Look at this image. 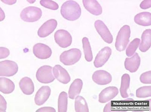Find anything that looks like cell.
Segmentation results:
<instances>
[{
	"instance_id": "6da1fadb",
	"label": "cell",
	"mask_w": 151,
	"mask_h": 112,
	"mask_svg": "<svg viewBox=\"0 0 151 112\" xmlns=\"http://www.w3.org/2000/svg\"><path fill=\"white\" fill-rule=\"evenodd\" d=\"M60 13L65 19L68 21H75L80 18L81 9L76 1L70 0L63 4Z\"/></svg>"
},
{
	"instance_id": "7a4b0ae2",
	"label": "cell",
	"mask_w": 151,
	"mask_h": 112,
	"mask_svg": "<svg viewBox=\"0 0 151 112\" xmlns=\"http://www.w3.org/2000/svg\"><path fill=\"white\" fill-rule=\"evenodd\" d=\"M131 34L130 26L125 25L119 30L116 40L115 47L119 51H122L126 49L129 42Z\"/></svg>"
},
{
	"instance_id": "3957f363",
	"label": "cell",
	"mask_w": 151,
	"mask_h": 112,
	"mask_svg": "<svg viewBox=\"0 0 151 112\" xmlns=\"http://www.w3.org/2000/svg\"><path fill=\"white\" fill-rule=\"evenodd\" d=\"M81 51L79 49H71L61 53L60 57V60L64 65L71 66L78 62L81 58Z\"/></svg>"
},
{
	"instance_id": "277c9868",
	"label": "cell",
	"mask_w": 151,
	"mask_h": 112,
	"mask_svg": "<svg viewBox=\"0 0 151 112\" xmlns=\"http://www.w3.org/2000/svg\"><path fill=\"white\" fill-rule=\"evenodd\" d=\"M20 18L24 21L34 22L41 18L42 11L39 8L30 6L22 10L20 13Z\"/></svg>"
},
{
	"instance_id": "5b68a950",
	"label": "cell",
	"mask_w": 151,
	"mask_h": 112,
	"mask_svg": "<svg viewBox=\"0 0 151 112\" xmlns=\"http://www.w3.org/2000/svg\"><path fill=\"white\" fill-rule=\"evenodd\" d=\"M36 77L38 81L42 83H50L55 79L52 73V67L50 66H43L37 71Z\"/></svg>"
},
{
	"instance_id": "8992f818",
	"label": "cell",
	"mask_w": 151,
	"mask_h": 112,
	"mask_svg": "<svg viewBox=\"0 0 151 112\" xmlns=\"http://www.w3.org/2000/svg\"><path fill=\"white\" fill-rule=\"evenodd\" d=\"M18 69V65L13 61L4 60L0 62L1 76H12L16 74Z\"/></svg>"
},
{
	"instance_id": "52a82bcc",
	"label": "cell",
	"mask_w": 151,
	"mask_h": 112,
	"mask_svg": "<svg viewBox=\"0 0 151 112\" xmlns=\"http://www.w3.org/2000/svg\"><path fill=\"white\" fill-rule=\"evenodd\" d=\"M55 41L58 45L63 48H66L70 46L72 38L69 32L65 30H58L54 34Z\"/></svg>"
},
{
	"instance_id": "ba28073f",
	"label": "cell",
	"mask_w": 151,
	"mask_h": 112,
	"mask_svg": "<svg viewBox=\"0 0 151 112\" xmlns=\"http://www.w3.org/2000/svg\"><path fill=\"white\" fill-rule=\"evenodd\" d=\"M94 27L104 41L109 44L112 43L113 36L104 22L100 20H96L94 23Z\"/></svg>"
},
{
	"instance_id": "9c48e42d",
	"label": "cell",
	"mask_w": 151,
	"mask_h": 112,
	"mask_svg": "<svg viewBox=\"0 0 151 112\" xmlns=\"http://www.w3.org/2000/svg\"><path fill=\"white\" fill-rule=\"evenodd\" d=\"M33 51L35 57L41 59H47L52 54L51 49L47 45L41 43L35 44L33 47Z\"/></svg>"
},
{
	"instance_id": "30bf717a",
	"label": "cell",
	"mask_w": 151,
	"mask_h": 112,
	"mask_svg": "<svg viewBox=\"0 0 151 112\" xmlns=\"http://www.w3.org/2000/svg\"><path fill=\"white\" fill-rule=\"evenodd\" d=\"M92 79L98 85H105L111 83L112 81V76L107 71L100 70L94 72Z\"/></svg>"
},
{
	"instance_id": "8fae6325",
	"label": "cell",
	"mask_w": 151,
	"mask_h": 112,
	"mask_svg": "<svg viewBox=\"0 0 151 112\" xmlns=\"http://www.w3.org/2000/svg\"><path fill=\"white\" fill-rule=\"evenodd\" d=\"M57 26L55 19H51L44 23L38 30L37 34L41 38H45L49 36L54 31Z\"/></svg>"
},
{
	"instance_id": "7c38bea8",
	"label": "cell",
	"mask_w": 151,
	"mask_h": 112,
	"mask_svg": "<svg viewBox=\"0 0 151 112\" xmlns=\"http://www.w3.org/2000/svg\"><path fill=\"white\" fill-rule=\"evenodd\" d=\"M112 51L109 47H105L101 50L96 56L94 66L96 68L103 66L107 62L111 54Z\"/></svg>"
},
{
	"instance_id": "4fadbf2b",
	"label": "cell",
	"mask_w": 151,
	"mask_h": 112,
	"mask_svg": "<svg viewBox=\"0 0 151 112\" xmlns=\"http://www.w3.org/2000/svg\"><path fill=\"white\" fill-rule=\"evenodd\" d=\"M52 72L55 78L60 83L67 84L70 81V76L68 72L60 65H55L52 69Z\"/></svg>"
},
{
	"instance_id": "5bb4252c",
	"label": "cell",
	"mask_w": 151,
	"mask_h": 112,
	"mask_svg": "<svg viewBox=\"0 0 151 112\" xmlns=\"http://www.w3.org/2000/svg\"><path fill=\"white\" fill-rule=\"evenodd\" d=\"M119 90L116 87H109L101 91L99 95V102L105 103L113 99L118 94Z\"/></svg>"
},
{
	"instance_id": "9a60e30c",
	"label": "cell",
	"mask_w": 151,
	"mask_h": 112,
	"mask_svg": "<svg viewBox=\"0 0 151 112\" xmlns=\"http://www.w3.org/2000/svg\"><path fill=\"white\" fill-rule=\"evenodd\" d=\"M51 88L48 86H43L39 88L35 94V102L37 106L45 104L51 95Z\"/></svg>"
},
{
	"instance_id": "2e32d148",
	"label": "cell",
	"mask_w": 151,
	"mask_h": 112,
	"mask_svg": "<svg viewBox=\"0 0 151 112\" xmlns=\"http://www.w3.org/2000/svg\"><path fill=\"white\" fill-rule=\"evenodd\" d=\"M141 59L138 53H135L131 58H127L124 63L125 68L131 73H134L139 68Z\"/></svg>"
},
{
	"instance_id": "e0dca14e",
	"label": "cell",
	"mask_w": 151,
	"mask_h": 112,
	"mask_svg": "<svg viewBox=\"0 0 151 112\" xmlns=\"http://www.w3.org/2000/svg\"><path fill=\"white\" fill-rule=\"evenodd\" d=\"M82 2L85 8L92 14L98 16L103 12V9L96 0H84Z\"/></svg>"
},
{
	"instance_id": "ac0fdd59",
	"label": "cell",
	"mask_w": 151,
	"mask_h": 112,
	"mask_svg": "<svg viewBox=\"0 0 151 112\" xmlns=\"http://www.w3.org/2000/svg\"><path fill=\"white\" fill-rule=\"evenodd\" d=\"M19 86L24 94L30 95L34 92L35 86L33 81L28 77L22 78L19 83Z\"/></svg>"
},
{
	"instance_id": "d6986e66",
	"label": "cell",
	"mask_w": 151,
	"mask_h": 112,
	"mask_svg": "<svg viewBox=\"0 0 151 112\" xmlns=\"http://www.w3.org/2000/svg\"><path fill=\"white\" fill-rule=\"evenodd\" d=\"M151 45V30L150 29L145 30L142 34L141 42L139 44V49L143 52L150 48Z\"/></svg>"
},
{
	"instance_id": "ffe728a7",
	"label": "cell",
	"mask_w": 151,
	"mask_h": 112,
	"mask_svg": "<svg viewBox=\"0 0 151 112\" xmlns=\"http://www.w3.org/2000/svg\"><path fill=\"white\" fill-rule=\"evenodd\" d=\"M83 83L82 80L76 79L71 84L69 91L68 97L70 99H74L80 94L83 87Z\"/></svg>"
},
{
	"instance_id": "44dd1931",
	"label": "cell",
	"mask_w": 151,
	"mask_h": 112,
	"mask_svg": "<svg viewBox=\"0 0 151 112\" xmlns=\"http://www.w3.org/2000/svg\"><path fill=\"white\" fill-rule=\"evenodd\" d=\"M134 21L136 24L140 26H150L151 25V13L148 12L138 13L134 16Z\"/></svg>"
},
{
	"instance_id": "7402d4cb",
	"label": "cell",
	"mask_w": 151,
	"mask_h": 112,
	"mask_svg": "<svg viewBox=\"0 0 151 112\" xmlns=\"http://www.w3.org/2000/svg\"><path fill=\"white\" fill-rule=\"evenodd\" d=\"M15 89V84L10 79L4 77L0 78V91L8 94L12 93Z\"/></svg>"
},
{
	"instance_id": "603a6c76",
	"label": "cell",
	"mask_w": 151,
	"mask_h": 112,
	"mask_svg": "<svg viewBox=\"0 0 151 112\" xmlns=\"http://www.w3.org/2000/svg\"><path fill=\"white\" fill-rule=\"evenodd\" d=\"M130 77L127 73H125L122 77V83L120 88V95L123 98H127L129 97L127 94V90L129 87Z\"/></svg>"
},
{
	"instance_id": "cb8c5ba5",
	"label": "cell",
	"mask_w": 151,
	"mask_h": 112,
	"mask_svg": "<svg viewBox=\"0 0 151 112\" xmlns=\"http://www.w3.org/2000/svg\"><path fill=\"white\" fill-rule=\"evenodd\" d=\"M75 108L77 112H88L89 109L87 102L85 98L78 96L75 98Z\"/></svg>"
},
{
	"instance_id": "d4e9b609",
	"label": "cell",
	"mask_w": 151,
	"mask_h": 112,
	"mask_svg": "<svg viewBox=\"0 0 151 112\" xmlns=\"http://www.w3.org/2000/svg\"><path fill=\"white\" fill-rule=\"evenodd\" d=\"M82 44L85 59L87 62L92 61L93 58V56L88 39L87 37L83 38Z\"/></svg>"
},
{
	"instance_id": "484cf974",
	"label": "cell",
	"mask_w": 151,
	"mask_h": 112,
	"mask_svg": "<svg viewBox=\"0 0 151 112\" xmlns=\"http://www.w3.org/2000/svg\"><path fill=\"white\" fill-rule=\"evenodd\" d=\"M58 112H66L67 111L68 94L63 91L59 95L58 98Z\"/></svg>"
},
{
	"instance_id": "4316f807",
	"label": "cell",
	"mask_w": 151,
	"mask_h": 112,
	"mask_svg": "<svg viewBox=\"0 0 151 112\" xmlns=\"http://www.w3.org/2000/svg\"><path fill=\"white\" fill-rule=\"evenodd\" d=\"M140 40L139 38H135L130 43L126 49V55L128 57H132L134 55L140 44Z\"/></svg>"
},
{
	"instance_id": "83f0119b",
	"label": "cell",
	"mask_w": 151,
	"mask_h": 112,
	"mask_svg": "<svg viewBox=\"0 0 151 112\" xmlns=\"http://www.w3.org/2000/svg\"><path fill=\"white\" fill-rule=\"evenodd\" d=\"M151 96V86H144L139 88L136 91V97L145 98Z\"/></svg>"
},
{
	"instance_id": "f1b7e54d",
	"label": "cell",
	"mask_w": 151,
	"mask_h": 112,
	"mask_svg": "<svg viewBox=\"0 0 151 112\" xmlns=\"http://www.w3.org/2000/svg\"><path fill=\"white\" fill-rule=\"evenodd\" d=\"M40 4L42 6L52 10H57L59 9V5L55 1L51 0H42Z\"/></svg>"
},
{
	"instance_id": "f546056e",
	"label": "cell",
	"mask_w": 151,
	"mask_h": 112,
	"mask_svg": "<svg viewBox=\"0 0 151 112\" xmlns=\"http://www.w3.org/2000/svg\"><path fill=\"white\" fill-rule=\"evenodd\" d=\"M140 80L144 84H151V71L145 72L141 75Z\"/></svg>"
},
{
	"instance_id": "4dcf8cb0",
	"label": "cell",
	"mask_w": 151,
	"mask_h": 112,
	"mask_svg": "<svg viewBox=\"0 0 151 112\" xmlns=\"http://www.w3.org/2000/svg\"><path fill=\"white\" fill-rule=\"evenodd\" d=\"M10 54L9 49L6 48L0 47V59L5 58L8 57Z\"/></svg>"
},
{
	"instance_id": "1f68e13d",
	"label": "cell",
	"mask_w": 151,
	"mask_h": 112,
	"mask_svg": "<svg viewBox=\"0 0 151 112\" xmlns=\"http://www.w3.org/2000/svg\"><path fill=\"white\" fill-rule=\"evenodd\" d=\"M7 108V102L2 96L0 95V112H5Z\"/></svg>"
},
{
	"instance_id": "d6a6232c",
	"label": "cell",
	"mask_w": 151,
	"mask_h": 112,
	"mask_svg": "<svg viewBox=\"0 0 151 112\" xmlns=\"http://www.w3.org/2000/svg\"><path fill=\"white\" fill-rule=\"evenodd\" d=\"M140 7L142 9L146 10L151 7V0L143 1L140 5Z\"/></svg>"
},
{
	"instance_id": "836d02e7",
	"label": "cell",
	"mask_w": 151,
	"mask_h": 112,
	"mask_svg": "<svg viewBox=\"0 0 151 112\" xmlns=\"http://www.w3.org/2000/svg\"><path fill=\"white\" fill-rule=\"evenodd\" d=\"M37 112H55L54 108L52 107H43L37 110Z\"/></svg>"
},
{
	"instance_id": "e575fe53",
	"label": "cell",
	"mask_w": 151,
	"mask_h": 112,
	"mask_svg": "<svg viewBox=\"0 0 151 112\" xmlns=\"http://www.w3.org/2000/svg\"><path fill=\"white\" fill-rule=\"evenodd\" d=\"M111 107V102L109 103L108 104H107L105 106L104 108V112H111V110L110 109Z\"/></svg>"
},
{
	"instance_id": "d590c367",
	"label": "cell",
	"mask_w": 151,
	"mask_h": 112,
	"mask_svg": "<svg viewBox=\"0 0 151 112\" xmlns=\"http://www.w3.org/2000/svg\"><path fill=\"white\" fill-rule=\"evenodd\" d=\"M2 2L5 3V4H15L16 1H2Z\"/></svg>"
},
{
	"instance_id": "8d00e7d4",
	"label": "cell",
	"mask_w": 151,
	"mask_h": 112,
	"mask_svg": "<svg viewBox=\"0 0 151 112\" xmlns=\"http://www.w3.org/2000/svg\"><path fill=\"white\" fill-rule=\"evenodd\" d=\"M0 9H1V19H0V21H2V20L4 19L5 15L4 13L3 12L2 9L1 8Z\"/></svg>"
}]
</instances>
